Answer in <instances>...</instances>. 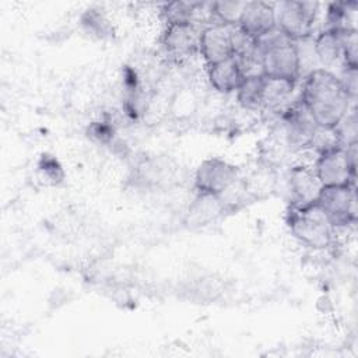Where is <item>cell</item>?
Listing matches in <instances>:
<instances>
[{
  "label": "cell",
  "mask_w": 358,
  "mask_h": 358,
  "mask_svg": "<svg viewBox=\"0 0 358 358\" xmlns=\"http://www.w3.org/2000/svg\"><path fill=\"white\" fill-rule=\"evenodd\" d=\"M256 53L263 76L294 83L301 77L296 45L277 27L256 39Z\"/></svg>",
  "instance_id": "7a4b0ae2"
},
{
  "label": "cell",
  "mask_w": 358,
  "mask_h": 358,
  "mask_svg": "<svg viewBox=\"0 0 358 358\" xmlns=\"http://www.w3.org/2000/svg\"><path fill=\"white\" fill-rule=\"evenodd\" d=\"M263 88L264 76L262 73L245 76L235 91L239 105L248 110H263Z\"/></svg>",
  "instance_id": "e0dca14e"
},
{
  "label": "cell",
  "mask_w": 358,
  "mask_h": 358,
  "mask_svg": "<svg viewBox=\"0 0 358 358\" xmlns=\"http://www.w3.org/2000/svg\"><path fill=\"white\" fill-rule=\"evenodd\" d=\"M313 166L294 165L287 175V192L289 207H306L316 203L322 190Z\"/></svg>",
  "instance_id": "9c48e42d"
},
{
  "label": "cell",
  "mask_w": 358,
  "mask_h": 358,
  "mask_svg": "<svg viewBox=\"0 0 358 358\" xmlns=\"http://www.w3.org/2000/svg\"><path fill=\"white\" fill-rule=\"evenodd\" d=\"M206 3L190 1H171L164 4L161 14L166 25L172 24H197L199 14H201Z\"/></svg>",
  "instance_id": "ac0fdd59"
},
{
  "label": "cell",
  "mask_w": 358,
  "mask_h": 358,
  "mask_svg": "<svg viewBox=\"0 0 358 358\" xmlns=\"http://www.w3.org/2000/svg\"><path fill=\"white\" fill-rule=\"evenodd\" d=\"M299 99L322 129H334L351 109V99L338 76L322 67L303 77Z\"/></svg>",
  "instance_id": "6da1fadb"
},
{
  "label": "cell",
  "mask_w": 358,
  "mask_h": 358,
  "mask_svg": "<svg viewBox=\"0 0 358 358\" xmlns=\"http://www.w3.org/2000/svg\"><path fill=\"white\" fill-rule=\"evenodd\" d=\"M334 228H344L357 220L355 185L323 186L316 200Z\"/></svg>",
  "instance_id": "5b68a950"
},
{
  "label": "cell",
  "mask_w": 358,
  "mask_h": 358,
  "mask_svg": "<svg viewBox=\"0 0 358 358\" xmlns=\"http://www.w3.org/2000/svg\"><path fill=\"white\" fill-rule=\"evenodd\" d=\"M275 27L292 42L312 38L313 25L319 13L316 1L287 0L274 4Z\"/></svg>",
  "instance_id": "277c9868"
},
{
  "label": "cell",
  "mask_w": 358,
  "mask_h": 358,
  "mask_svg": "<svg viewBox=\"0 0 358 358\" xmlns=\"http://www.w3.org/2000/svg\"><path fill=\"white\" fill-rule=\"evenodd\" d=\"M38 171L41 178L49 185H59L64 179V172L59 161L49 155L43 154L38 161Z\"/></svg>",
  "instance_id": "603a6c76"
},
{
  "label": "cell",
  "mask_w": 358,
  "mask_h": 358,
  "mask_svg": "<svg viewBox=\"0 0 358 358\" xmlns=\"http://www.w3.org/2000/svg\"><path fill=\"white\" fill-rule=\"evenodd\" d=\"M245 6H246V1H238V0L214 1L210 6L211 18L213 21H215L214 24L235 27L241 20Z\"/></svg>",
  "instance_id": "44dd1931"
},
{
  "label": "cell",
  "mask_w": 358,
  "mask_h": 358,
  "mask_svg": "<svg viewBox=\"0 0 358 358\" xmlns=\"http://www.w3.org/2000/svg\"><path fill=\"white\" fill-rule=\"evenodd\" d=\"M90 134L101 143H108L113 137V129L108 124V122H94L90 126Z\"/></svg>",
  "instance_id": "484cf974"
},
{
  "label": "cell",
  "mask_w": 358,
  "mask_h": 358,
  "mask_svg": "<svg viewBox=\"0 0 358 358\" xmlns=\"http://www.w3.org/2000/svg\"><path fill=\"white\" fill-rule=\"evenodd\" d=\"M281 127L284 141L289 150L303 151L310 147L319 126L301 99H298L282 110Z\"/></svg>",
  "instance_id": "52a82bcc"
},
{
  "label": "cell",
  "mask_w": 358,
  "mask_h": 358,
  "mask_svg": "<svg viewBox=\"0 0 358 358\" xmlns=\"http://www.w3.org/2000/svg\"><path fill=\"white\" fill-rule=\"evenodd\" d=\"M238 27L253 39L266 35L275 28L274 4L267 1H246Z\"/></svg>",
  "instance_id": "7c38bea8"
},
{
  "label": "cell",
  "mask_w": 358,
  "mask_h": 358,
  "mask_svg": "<svg viewBox=\"0 0 358 358\" xmlns=\"http://www.w3.org/2000/svg\"><path fill=\"white\" fill-rule=\"evenodd\" d=\"M341 74L338 76L340 83L347 92L351 102H355L357 92H358V67H348L341 66Z\"/></svg>",
  "instance_id": "d4e9b609"
},
{
  "label": "cell",
  "mask_w": 358,
  "mask_h": 358,
  "mask_svg": "<svg viewBox=\"0 0 358 358\" xmlns=\"http://www.w3.org/2000/svg\"><path fill=\"white\" fill-rule=\"evenodd\" d=\"M241 179L239 168L222 158L211 157L197 166L194 187L197 192L221 196Z\"/></svg>",
  "instance_id": "ba28073f"
},
{
  "label": "cell",
  "mask_w": 358,
  "mask_h": 358,
  "mask_svg": "<svg viewBox=\"0 0 358 358\" xmlns=\"http://www.w3.org/2000/svg\"><path fill=\"white\" fill-rule=\"evenodd\" d=\"M210 85L220 94H231L241 85L245 73L234 57L207 66Z\"/></svg>",
  "instance_id": "5bb4252c"
},
{
  "label": "cell",
  "mask_w": 358,
  "mask_h": 358,
  "mask_svg": "<svg viewBox=\"0 0 358 358\" xmlns=\"http://www.w3.org/2000/svg\"><path fill=\"white\" fill-rule=\"evenodd\" d=\"M80 24L85 34L94 39H109L113 36V25L99 8H88L81 14Z\"/></svg>",
  "instance_id": "ffe728a7"
},
{
  "label": "cell",
  "mask_w": 358,
  "mask_h": 358,
  "mask_svg": "<svg viewBox=\"0 0 358 358\" xmlns=\"http://www.w3.org/2000/svg\"><path fill=\"white\" fill-rule=\"evenodd\" d=\"M313 169L322 186L355 185L357 165L351 162L343 145L317 154Z\"/></svg>",
  "instance_id": "8992f818"
},
{
  "label": "cell",
  "mask_w": 358,
  "mask_h": 358,
  "mask_svg": "<svg viewBox=\"0 0 358 358\" xmlns=\"http://www.w3.org/2000/svg\"><path fill=\"white\" fill-rule=\"evenodd\" d=\"M343 64L348 67H358V34L357 29L343 31Z\"/></svg>",
  "instance_id": "cb8c5ba5"
},
{
  "label": "cell",
  "mask_w": 358,
  "mask_h": 358,
  "mask_svg": "<svg viewBox=\"0 0 358 358\" xmlns=\"http://www.w3.org/2000/svg\"><path fill=\"white\" fill-rule=\"evenodd\" d=\"M285 220L291 234L310 249H327L334 242L336 228L317 203L306 207H288Z\"/></svg>",
  "instance_id": "3957f363"
},
{
  "label": "cell",
  "mask_w": 358,
  "mask_h": 358,
  "mask_svg": "<svg viewBox=\"0 0 358 358\" xmlns=\"http://www.w3.org/2000/svg\"><path fill=\"white\" fill-rule=\"evenodd\" d=\"M232 28L222 24H210L201 28L199 53L207 66L232 57Z\"/></svg>",
  "instance_id": "8fae6325"
},
{
  "label": "cell",
  "mask_w": 358,
  "mask_h": 358,
  "mask_svg": "<svg viewBox=\"0 0 358 358\" xmlns=\"http://www.w3.org/2000/svg\"><path fill=\"white\" fill-rule=\"evenodd\" d=\"M227 210L221 196L197 192V196L189 204L186 224L189 227H204L220 218Z\"/></svg>",
  "instance_id": "4fadbf2b"
},
{
  "label": "cell",
  "mask_w": 358,
  "mask_h": 358,
  "mask_svg": "<svg viewBox=\"0 0 358 358\" xmlns=\"http://www.w3.org/2000/svg\"><path fill=\"white\" fill-rule=\"evenodd\" d=\"M295 83L280 80V78H270L264 76V88H263V109H268L273 112H282L291 103V95L294 92Z\"/></svg>",
  "instance_id": "2e32d148"
},
{
  "label": "cell",
  "mask_w": 358,
  "mask_h": 358,
  "mask_svg": "<svg viewBox=\"0 0 358 358\" xmlns=\"http://www.w3.org/2000/svg\"><path fill=\"white\" fill-rule=\"evenodd\" d=\"M343 32V31H341ZM341 32L323 29L313 39V49L316 59L322 69H327L341 63L343 64V39Z\"/></svg>",
  "instance_id": "9a60e30c"
},
{
  "label": "cell",
  "mask_w": 358,
  "mask_h": 358,
  "mask_svg": "<svg viewBox=\"0 0 358 358\" xmlns=\"http://www.w3.org/2000/svg\"><path fill=\"white\" fill-rule=\"evenodd\" d=\"M200 34L201 28L197 24L166 25L162 34V45L171 57L185 60L199 52Z\"/></svg>",
  "instance_id": "30bf717a"
},
{
  "label": "cell",
  "mask_w": 358,
  "mask_h": 358,
  "mask_svg": "<svg viewBox=\"0 0 358 358\" xmlns=\"http://www.w3.org/2000/svg\"><path fill=\"white\" fill-rule=\"evenodd\" d=\"M338 141L343 147L357 143V133H358V119H357V109L352 106L347 115L341 119V122L334 127Z\"/></svg>",
  "instance_id": "7402d4cb"
},
{
  "label": "cell",
  "mask_w": 358,
  "mask_h": 358,
  "mask_svg": "<svg viewBox=\"0 0 358 358\" xmlns=\"http://www.w3.org/2000/svg\"><path fill=\"white\" fill-rule=\"evenodd\" d=\"M357 7L358 4L355 1H337V3L329 4L324 29H331L338 32L357 29L354 25Z\"/></svg>",
  "instance_id": "d6986e66"
}]
</instances>
